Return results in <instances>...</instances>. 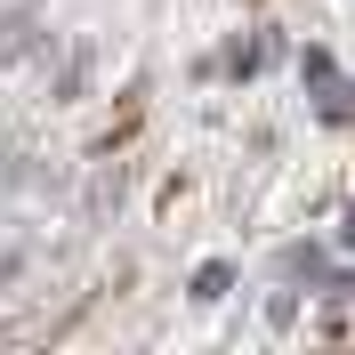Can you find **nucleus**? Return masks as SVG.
Here are the masks:
<instances>
[]
</instances>
